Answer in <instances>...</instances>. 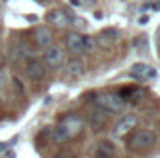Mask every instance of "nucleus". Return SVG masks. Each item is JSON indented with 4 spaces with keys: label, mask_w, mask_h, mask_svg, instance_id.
Masks as SVG:
<instances>
[{
    "label": "nucleus",
    "mask_w": 160,
    "mask_h": 158,
    "mask_svg": "<svg viewBox=\"0 0 160 158\" xmlns=\"http://www.w3.org/2000/svg\"><path fill=\"white\" fill-rule=\"evenodd\" d=\"M65 60V54H63V48L58 47V45H50L48 48H45V54H43V63L47 67H60Z\"/></svg>",
    "instance_id": "4"
},
{
    "label": "nucleus",
    "mask_w": 160,
    "mask_h": 158,
    "mask_svg": "<svg viewBox=\"0 0 160 158\" xmlns=\"http://www.w3.org/2000/svg\"><path fill=\"white\" fill-rule=\"evenodd\" d=\"M97 43H95V37H91V36H84V50H93V47H95Z\"/></svg>",
    "instance_id": "16"
},
{
    "label": "nucleus",
    "mask_w": 160,
    "mask_h": 158,
    "mask_svg": "<svg viewBox=\"0 0 160 158\" xmlns=\"http://www.w3.org/2000/svg\"><path fill=\"white\" fill-rule=\"evenodd\" d=\"M0 65H2V54H0Z\"/></svg>",
    "instance_id": "19"
},
{
    "label": "nucleus",
    "mask_w": 160,
    "mask_h": 158,
    "mask_svg": "<svg viewBox=\"0 0 160 158\" xmlns=\"http://www.w3.org/2000/svg\"><path fill=\"white\" fill-rule=\"evenodd\" d=\"M65 69H67V75L69 77H80L84 73V62L82 60H71Z\"/></svg>",
    "instance_id": "14"
},
{
    "label": "nucleus",
    "mask_w": 160,
    "mask_h": 158,
    "mask_svg": "<svg viewBox=\"0 0 160 158\" xmlns=\"http://www.w3.org/2000/svg\"><path fill=\"white\" fill-rule=\"evenodd\" d=\"M8 80H9V77H8V73H6L4 69H0V89H4V87H6Z\"/></svg>",
    "instance_id": "17"
},
{
    "label": "nucleus",
    "mask_w": 160,
    "mask_h": 158,
    "mask_svg": "<svg viewBox=\"0 0 160 158\" xmlns=\"http://www.w3.org/2000/svg\"><path fill=\"white\" fill-rule=\"evenodd\" d=\"M114 153H116V145H114L112 141L102 140V141H99V143H97L95 155H97L99 158H110V156H114Z\"/></svg>",
    "instance_id": "12"
},
{
    "label": "nucleus",
    "mask_w": 160,
    "mask_h": 158,
    "mask_svg": "<svg viewBox=\"0 0 160 158\" xmlns=\"http://www.w3.org/2000/svg\"><path fill=\"white\" fill-rule=\"evenodd\" d=\"M155 75H157L155 69L151 65H147V63H134L130 67V77H134L136 80H149Z\"/></svg>",
    "instance_id": "10"
},
{
    "label": "nucleus",
    "mask_w": 160,
    "mask_h": 158,
    "mask_svg": "<svg viewBox=\"0 0 160 158\" xmlns=\"http://www.w3.org/2000/svg\"><path fill=\"white\" fill-rule=\"evenodd\" d=\"M82 128H84V119L77 114H71V116L62 119V123L54 128V140L58 143H65L67 140L78 136Z\"/></svg>",
    "instance_id": "1"
},
{
    "label": "nucleus",
    "mask_w": 160,
    "mask_h": 158,
    "mask_svg": "<svg viewBox=\"0 0 160 158\" xmlns=\"http://www.w3.org/2000/svg\"><path fill=\"white\" fill-rule=\"evenodd\" d=\"M118 39H119V32L114 30V28H106L95 37V43L99 47H102V48H110V47H114L118 43Z\"/></svg>",
    "instance_id": "7"
},
{
    "label": "nucleus",
    "mask_w": 160,
    "mask_h": 158,
    "mask_svg": "<svg viewBox=\"0 0 160 158\" xmlns=\"http://www.w3.org/2000/svg\"><path fill=\"white\" fill-rule=\"evenodd\" d=\"M134 48H136L140 54H147V50H149V47H147V39H145V37H138V39L134 41Z\"/></svg>",
    "instance_id": "15"
},
{
    "label": "nucleus",
    "mask_w": 160,
    "mask_h": 158,
    "mask_svg": "<svg viewBox=\"0 0 160 158\" xmlns=\"http://www.w3.org/2000/svg\"><path fill=\"white\" fill-rule=\"evenodd\" d=\"M157 43H158V45H160V28H158V30H157Z\"/></svg>",
    "instance_id": "18"
},
{
    "label": "nucleus",
    "mask_w": 160,
    "mask_h": 158,
    "mask_svg": "<svg viewBox=\"0 0 160 158\" xmlns=\"http://www.w3.org/2000/svg\"><path fill=\"white\" fill-rule=\"evenodd\" d=\"M73 19H75V17L71 15L69 9H54V11H50V13L47 15V21H48L50 24L58 26V28L69 26V24L73 22Z\"/></svg>",
    "instance_id": "5"
},
{
    "label": "nucleus",
    "mask_w": 160,
    "mask_h": 158,
    "mask_svg": "<svg viewBox=\"0 0 160 158\" xmlns=\"http://www.w3.org/2000/svg\"><path fill=\"white\" fill-rule=\"evenodd\" d=\"M67 48L73 52V54H80L84 52V36L78 32H71L67 36Z\"/></svg>",
    "instance_id": "11"
},
{
    "label": "nucleus",
    "mask_w": 160,
    "mask_h": 158,
    "mask_svg": "<svg viewBox=\"0 0 160 158\" xmlns=\"http://www.w3.org/2000/svg\"><path fill=\"white\" fill-rule=\"evenodd\" d=\"M136 123H138V119L134 117V116H125V117L116 125V128H114V136H118V138L127 136L128 132H132V130L136 128Z\"/></svg>",
    "instance_id": "8"
},
{
    "label": "nucleus",
    "mask_w": 160,
    "mask_h": 158,
    "mask_svg": "<svg viewBox=\"0 0 160 158\" xmlns=\"http://www.w3.org/2000/svg\"><path fill=\"white\" fill-rule=\"evenodd\" d=\"M34 41H36V45H39L41 48H48L52 45V41H54L50 28L48 26H38L36 32H34Z\"/></svg>",
    "instance_id": "9"
},
{
    "label": "nucleus",
    "mask_w": 160,
    "mask_h": 158,
    "mask_svg": "<svg viewBox=\"0 0 160 158\" xmlns=\"http://www.w3.org/2000/svg\"><path fill=\"white\" fill-rule=\"evenodd\" d=\"M97 106L110 114H119L125 110V99L118 93H102L97 97Z\"/></svg>",
    "instance_id": "2"
},
{
    "label": "nucleus",
    "mask_w": 160,
    "mask_h": 158,
    "mask_svg": "<svg viewBox=\"0 0 160 158\" xmlns=\"http://www.w3.org/2000/svg\"><path fill=\"white\" fill-rule=\"evenodd\" d=\"M153 143H155V134L147 128L136 130L128 140V147L132 151H145V149L153 147Z\"/></svg>",
    "instance_id": "3"
},
{
    "label": "nucleus",
    "mask_w": 160,
    "mask_h": 158,
    "mask_svg": "<svg viewBox=\"0 0 160 158\" xmlns=\"http://www.w3.org/2000/svg\"><path fill=\"white\" fill-rule=\"evenodd\" d=\"M104 123H106V112H104V110H101V108L89 116V125H91V128H95V130H97V128H101Z\"/></svg>",
    "instance_id": "13"
},
{
    "label": "nucleus",
    "mask_w": 160,
    "mask_h": 158,
    "mask_svg": "<svg viewBox=\"0 0 160 158\" xmlns=\"http://www.w3.org/2000/svg\"><path fill=\"white\" fill-rule=\"evenodd\" d=\"M26 75L30 77V80L39 82V80H43L45 75H47V65H45L41 60H38V58H30L28 63H26Z\"/></svg>",
    "instance_id": "6"
}]
</instances>
